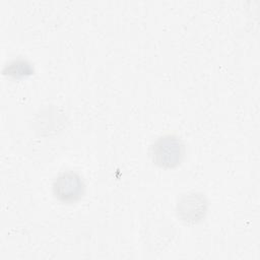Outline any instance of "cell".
<instances>
[{
  "label": "cell",
  "mask_w": 260,
  "mask_h": 260,
  "mask_svg": "<svg viewBox=\"0 0 260 260\" xmlns=\"http://www.w3.org/2000/svg\"><path fill=\"white\" fill-rule=\"evenodd\" d=\"M185 153V143L175 134L159 136L150 147L152 161L165 169H172L179 166L184 159Z\"/></svg>",
  "instance_id": "cell-1"
},
{
  "label": "cell",
  "mask_w": 260,
  "mask_h": 260,
  "mask_svg": "<svg viewBox=\"0 0 260 260\" xmlns=\"http://www.w3.org/2000/svg\"><path fill=\"white\" fill-rule=\"evenodd\" d=\"M54 196L63 203H74L84 194L85 184L81 176L74 171H64L54 180L52 185Z\"/></svg>",
  "instance_id": "cell-2"
},
{
  "label": "cell",
  "mask_w": 260,
  "mask_h": 260,
  "mask_svg": "<svg viewBox=\"0 0 260 260\" xmlns=\"http://www.w3.org/2000/svg\"><path fill=\"white\" fill-rule=\"evenodd\" d=\"M208 202L201 192H188L180 196L176 212L178 217L188 223H196L204 218L207 212Z\"/></svg>",
  "instance_id": "cell-3"
},
{
  "label": "cell",
  "mask_w": 260,
  "mask_h": 260,
  "mask_svg": "<svg viewBox=\"0 0 260 260\" xmlns=\"http://www.w3.org/2000/svg\"><path fill=\"white\" fill-rule=\"evenodd\" d=\"M34 72V67L29 61L17 58L7 63L3 69V73L13 78H23Z\"/></svg>",
  "instance_id": "cell-4"
}]
</instances>
